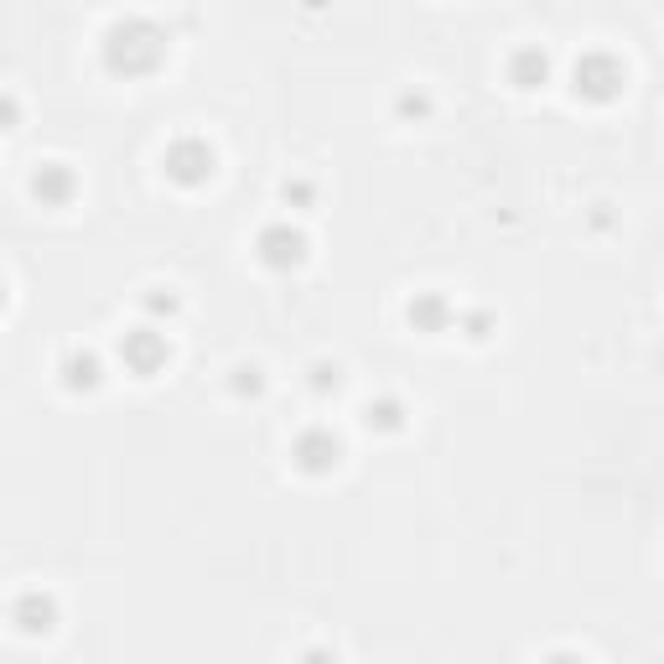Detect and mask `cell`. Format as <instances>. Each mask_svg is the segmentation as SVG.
<instances>
[{
    "instance_id": "1",
    "label": "cell",
    "mask_w": 664,
    "mask_h": 664,
    "mask_svg": "<svg viewBox=\"0 0 664 664\" xmlns=\"http://www.w3.org/2000/svg\"><path fill=\"white\" fill-rule=\"evenodd\" d=\"M171 52V36L156 27L151 17H115L109 27H104L99 36V63L109 78H151V73H161V63H167Z\"/></svg>"
},
{
    "instance_id": "2",
    "label": "cell",
    "mask_w": 664,
    "mask_h": 664,
    "mask_svg": "<svg viewBox=\"0 0 664 664\" xmlns=\"http://www.w3.org/2000/svg\"><path fill=\"white\" fill-rule=\"evenodd\" d=\"M629 88V68H623V57H613V52H581L577 63H571V94L587 104H613L618 94Z\"/></svg>"
},
{
    "instance_id": "3",
    "label": "cell",
    "mask_w": 664,
    "mask_h": 664,
    "mask_svg": "<svg viewBox=\"0 0 664 664\" xmlns=\"http://www.w3.org/2000/svg\"><path fill=\"white\" fill-rule=\"evenodd\" d=\"M161 171H167V182H177V188H208L213 182V171H219V151L208 146L203 136H177L161 151Z\"/></svg>"
},
{
    "instance_id": "4",
    "label": "cell",
    "mask_w": 664,
    "mask_h": 664,
    "mask_svg": "<svg viewBox=\"0 0 664 664\" xmlns=\"http://www.w3.org/2000/svg\"><path fill=\"white\" fill-rule=\"evenodd\" d=\"M307 255H312V239L302 234L296 223H286V219L265 223V229L255 234V260L265 265V271H275V275L302 271V265H307Z\"/></svg>"
},
{
    "instance_id": "5",
    "label": "cell",
    "mask_w": 664,
    "mask_h": 664,
    "mask_svg": "<svg viewBox=\"0 0 664 664\" xmlns=\"http://www.w3.org/2000/svg\"><path fill=\"white\" fill-rule=\"evenodd\" d=\"M119 363L130 369L136 379H156L161 369L171 363V342L161 327H130V333H119Z\"/></svg>"
},
{
    "instance_id": "6",
    "label": "cell",
    "mask_w": 664,
    "mask_h": 664,
    "mask_svg": "<svg viewBox=\"0 0 664 664\" xmlns=\"http://www.w3.org/2000/svg\"><path fill=\"white\" fill-rule=\"evenodd\" d=\"M291 462H296V473L307 477H327L342 467V436L333 426H307L296 442H291Z\"/></svg>"
},
{
    "instance_id": "7",
    "label": "cell",
    "mask_w": 664,
    "mask_h": 664,
    "mask_svg": "<svg viewBox=\"0 0 664 664\" xmlns=\"http://www.w3.org/2000/svg\"><path fill=\"white\" fill-rule=\"evenodd\" d=\"M27 192H32L42 208H68L73 198H78V171H73L68 161H42V167L32 171Z\"/></svg>"
},
{
    "instance_id": "8",
    "label": "cell",
    "mask_w": 664,
    "mask_h": 664,
    "mask_svg": "<svg viewBox=\"0 0 664 664\" xmlns=\"http://www.w3.org/2000/svg\"><path fill=\"white\" fill-rule=\"evenodd\" d=\"M11 623H17V633H27V639H42V633L57 629V597L52 592H21L17 602H11Z\"/></svg>"
},
{
    "instance_id": "9",
    "label": "cell",
    "mask_w": 664,
    "mask_h": 664,
    "mask_svg": "<svg viewBox=\"0 0 664 664\" xmlns=\"http://www.w3.org/2000/svg\"><path fill=\"white\" fill-rule=\"evenodd\" d=\"M452 317H457V312H452V302H446L442 291H415V296L405 302V323L415 327V333H426V338L446 333Z\"/></svg>"
},
{
    "instance_id": "10",
    "label": "cell",
    "mask_w": 664,
    "mask_h": 664,
    "mask_svg": "<svg viewBox=\"0 0 664 664\" xmlns=\"http://www.w3.org/2000/svg\"><path fill=\"white\" fill-rule=\"evenodd\" d=\"M57 379L68 394H94L104 384V358L94 348H73L63 363H57Z\"/></svg>"
},
{
    "instance_id": "11",
    "label": "cell",
    "mask_w": 664,
    "mask_h": 664,
    "mask_svg": "<svg viewBox=\"0 0 664 664\" xmlns=\"http://www.w3.org/2000/svg\"><path fill=\"white\" fill-rule=\"evenodd\" d=\"M504 73H509V84L519 88V94H535V88L550 84V52L546 48H514Z\"/></svg>"
},
{
    "instance_id": "12",
    "label": "cell",
    "mask_w": 664,
    "mask_h": 664,
    "mask_svg": "<svg viewBox=\"0 0 664 664\" xmlns=\"http://www.w3.org/2000/svg\"><path fill=\"white\" fill-rule=\"evenodd\" d=\"M363 426L379 431V436H394V431H405V400L400 394H379L363 405Z\"/></svg>"
},
{
    "instance_id": "13",
    "label": "cell",
    "mask_w": 664,
    "mask_h": 664,
    "mask_svg": "<svg viewBox=\"0 0 664 664\" xmlns=\"http://www.w3.org/2000/svg\"><path fill=\"white\" fill-rule=\"evenodd\" d=\"M307 375H312L307 384H312L317 394H338V390H342V363H333V358H317Z\"/></svg>"
},
{
    "instance_id": "14",
    "label": "cell",
    "mask_w": 664,
    "mask_h": 664,
    "mask_svg": "<svg viewBox=\"0 0 664 664\" xmlns=\"http://www.w3.org/2000/svg\"><path fill=\"white\" fill-rule=\"evenodd\" d=\"M234 394L239 400H244V394H250V400L265 394V369H260V363H239L234 369Z\"/></svg>"
},
{
    "instance_id": "15",
    "label": "cell",
    "mask_w": 664,
    "mask_h": 664,
    "mask_svg": "<svg viewBox=\"0 0 664 664\" xmlns=\"http://www.w3.org/2000/svg\"><path fill=\"white\" fill-rule=\"evenodd\" d=\"M452 323H457L462 327V333H467V338H473V342H483V338H488V333H494V312H457V317H452Z\"/></svg>"
},
{
    "instance_id": "16",
    "label": "cell",
    "mask_w": 664,
    "mask_h": 664,
    "mask_svg": "<svg viewBox=\"0 0 664 664\" xmlns=\"http://www.w3.org/2000/svg\"><path fill=\"white\" fill-rule=\"evenodd\" d=\"M281 198H286V203H296V208H307L312 198H317V188H312L307 177H291V182H281Z\"/></svg>"
},
{
    "instance_id": "17",
    "label": "cell",
    "mask_w": 664,
    "mask_h": 664,
    "mask_svg": "<svg viewBox=\"0 0 664 664\" xmlns=\"http://www.w3.org/2000/svg\"><path fill=\"white\" fill-rule=\"evenodd\" d=\"M21 125V99L17 94H0V136H11Z\"/></svg>"
},
{
    "instance_id": "18",
    "label": "cell",
    "mask_w": 664,
    "mask_h": 664,
    "mask_svg": "<svg viewBox=\"0 0 664 664\" xmlns=\"http://www.w3.org/2000/svg\"><path fill=\"white\" fill-rule=\"evenodd\" d=\"M146 312H151V317H177V296H171V291H151V296H146Z\"/></svg>"
},
{
    "instance_id": "19",
    "label": "cell",
    "mask_w": 664,
    "mask_h": 664,
    "mask_svg": "<svg viewBox=\"0 0 664 664\" xmlns=\"http://www.w3.org/2000/svg\"><path fill=\"white\" fill-rule=\"evenodd\" d=\"M431 99L426 94H400V115H426Z\"/></svg>"
},
{
    "instance_id": "20",
    "label": "cell",
    "mask_w": 664,
    "mask_h": 664,
    "mask_svg": "<svg viewBox=\"0 0 664 664\" xmlns=\"http://www.w3.org/2000/svg\"><path fill=\"white\" fill-rule=\"evenodd\" d=\"M6 302H11V291H6V281H0V312H6Z\"/></svg>"
}]
</instances>
